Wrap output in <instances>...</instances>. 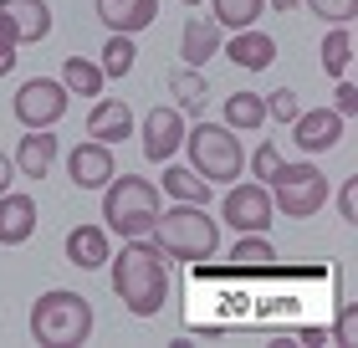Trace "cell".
I'll return each instance as SVG.
<instances>
[{
  "mask_svg": "<svg viewBox=\"0 0 358 348\" xmlns=\"http://www.w3.org/2000/svg\"><path fill=\"white\" fill-rule=\"evenodd\" d=\"M113 297H118L134 318H159V312H164V302H169V256L159 251L149 236L123 241L118 261H113Z\"/></svg>",
  "mask_w": 358,
  "mask_h": 348,
  "instance_id": "cell-1",
  "label": "cell"
},
{
  "mask_svg": "<svg viewBox=\"0 0 358 348\" xmlns=\"http://www.w3.org/2000/svg\"><path fill=\"white\" fill-rule=\"evenodd\" d=\"M149 241L164 251L169 261H210L220 251V221H210V210L205 205H169V210H159L154 215V230H149Z\"/></svg>",
  "mask_w": 358,
  "mask_h": 348,
  "instance_id": "cell-2",
  "label": "cell"
},
{
  "mask_svg": "<svg viewBox=\"0 0 358 348\" xmlns=\"http://www.w3.org/2000/svg\"><path fill=\"white\" fill-rule=\"evenodd\" d=\"M92 302L83 292H67V287H52L31 302V338L41 348H83L92 338Z\"/></svg>",
  "mask_w": 358,
  "mask_h": 348,
  "instance_id": "cell-3",
  "label": "cell"
},
{
  "mask_svg": "<svg viewBox=\"0 0 358 348\" xmlns=\"http://www.w3.org/2000/svg\"><path fill=\"white\" fill-rule=\"evenodd\" d=\"M159 210H164V205H159V185H154V179L113 174L103 185V225H108V236H123V241L149 236Z\"/></svg>",
  "mask_w": 358,
  "mask_h": 348,
  "instance_id": "cell-4",
  "label": "cell"
},
{
  "mask_svg": "<svg viewBox=\"0 0 358 348\" xmlns=\"http://www.w3.org/2000/svg\"><path fill=\"white\" fill-rule=\"evenodd\" d=\"M189 154V169L210 179V185H231V179H241V169H246V148H241L236 128L225 123H194L185 128V144H179Z\"/></svg>",
  "mask_w": 358,
  "mask_h": 348,
  "instance_id": "cell-5",
  "label": "cell"
},
{
  "mask_svg": "<svg viewBox=\"0 0 358 348\" xmlns=\"http://www.w3.org/2000/svg\"><path fill=\"white\" fill-rule=\"evenodd\" d=\"M266 190H271V205L287 215V221H313V215L328 205V174L317 169V164H307V159H297V164H276V174L266 179Z\"/></svg>",
  "mask_w": 358,
  "mask_h": 348,
  "instance_id": "cell-6",
  "label": "cell"
},
{
  "mask_svg": "<svg viewBox=\"0 0 358 348\" xmlns=\"http://www.w3.org/2000/svg\"><path fill=\"white\" fill-rule=\"evenodd\" d=\"M220 221L231 225L236 236H246V230H271V221H276L271 190L262 179H246V185L231 179V190H225V200H220Z\"/></svg>",
  "mask_w": 358,
  "mask_h": 348,
  "instance_id": "cell-7",
  "label": "cell"
},
{
  "mask_svg": "<svg viewBox=\"0 0 358 348\" xmlns=\"http://www.w3.org/2000/svg\"><path fill=\"white\" fill-rule=\"evenodd\" d=\"M62 113H67L62 77H31L15 88V118H21V128H57Z\"/></svg>",
  "mask_w": 358,
  "mask_h": 348,
  "instance_id": "cell-8",
  "label": "cell"
},
{
  "mask_svg": "<svg viewBox=\"0 0 358 348\" xmlns=\"http://www.w3.org/2000/svg\"><path fill=\"white\" fill-rule=\"evenodd\" d=\"M185 113H179L174 103L169 108H149V118H143V128H138V139H143V159H154V164H164V159H174L179 154V144H185Z\"/></svg>",
  "mask_w": 358,
  "mask_h": 348,
  "instance_id": "cell-9",
  "label": "cell"
},
{
  "mask_svg": "<svg viewBox=\"0 0 358 348\" xmlns=\"http://www.w3.org/2000/svg\"><path fill=\"white\" fill-rule=\"evenodd\" d=\"M343 113L333 108H313V113H297L287 128H292V144L302 148V154H328V148H338V139H343Z\"/></svg>",
  "mask_w": 358,
  "mask_h": 348,
  "instance_id": "cell-10",
  "label": "cell"
},
{
  "mask_svg": "<svg viewBox=\"0 0 358 348\" xmlns=\"http://www.w3.org/2000/svg\"><path fill=\"white\" fill-rule=\"evenodd\" d=\"M113 174H118L113 144H97V139H87V144H77L72 154H67V179H72L77 190H103Z\"/></svg>",
  "mask_w": 358,
  "mask_h": 348,
  "instance_id": "cell-11",
  "label": "cell"
},
{
  "mask_svg": "<svg viewBox=\"0 0 358 348\" xmlns=\"http://www.w3.org/2000/svg\"><path fill=\"white\" fill-rule=\"evenodd\" d=\"M57 134L52 128H26V139L15 144V154H10V164H15V174L21 179H46L52 174V164H57Z\"/></svg>",
  "mask_w": 358,
  "mask_h": 348,
  "instance_id": "cell-12",
  "label": "cell"
},
{
  "mask_svg": "<svg viewBox=\"0 0 358 348\" xmlns=\"http://www.w3.org/2000/svg\"><path fill=\"white\" fill-rule=\"evenodd\" d=\"M220 57L236 62L241 72H266L276 62V41L266 36V31L246 26V31H231V41H220Z\"/></svg>",
  "mask_w": 358,
  "mask_h": 348,
  "instance_id": "cell-13",
  "label": "cell"
},
{
  "mask_svg": "<svg viewBox=\"0 0 358 348\" xmlns=\"http://www.w3.org/2000/svg\"><path fill=\"white\" fill-rule=\"evenodd\" d=\"M0 15L10 21L21 46H36V41L52 36V6L46 0H0Z\"/></svg>",
  "mask_w": 358,
  "mask_h": 348,
  "instance_id": "cell-14",
  "label": "cell"
},
{
  "mask_svg": "<svg viewBox=\"0 0 358 348\" xmlns=\"http://www.w3.org/2000/svg\"><path fill=\"white\" fill-rule=\"evenodd\" d=\"M220 41L225 31L215 15H189L185 31H179V57H185V67H205L210 57H220Z\"/></svg>",
  "mask_w": 358,
  "mask_h": 348,
  "instance_id": "cell-15",
  "label": "cell"
},
{
  "mask_svg": "<svg viewBox=\"0 0 358 348\" xmlns=\"http://www.w3.org/2000/svg\"><path fill=\"white\" fill-rule=\"evenodd\" d=\"M87 139H97V144L134 139V108H128L123 97H97L92 113H87Z\"/></svg>",
  "mask_w": 358,
  "mask_h": 348,
  "instance_id": "cell-16",
  "label": "cell"
},
{
  "mask_svg": "<svg viewBox=\"0 0 358 348\" xmlns=\"http://www.w3.org/2000/svg\"><path fill=\"white\" fill-rule=\"evenodd\" d=\"M97 21L108 31H123V36H138L159 21V0H97Z\"/></svg>",
  "mask_w": 358,
  "mask_h": 348,
  "instance_id": "cell-17",
  "label": "cell"
},
{
  "mask_svg": "<svg viewBox=\"0 0 358 348\" xmlns=\"http://www.w3.org/2000/svg\"><path fill=\"white\" fill-rule=\"evenodd\" d=\"M36 236V200L21 190L0 195V246H26Z\"/></svg>",
  "mask_w": 358,
  "mask_h": 348,
  "instance_id": "cell-18",
  "label": "cell"
},
{
  "mask_svg": "<svg viewBox=\"0 0 358 348\" xmlns=\"http://www.w3.org/2000/svg\"><path fill=\"white\" fill-rule=\"evenodd\" d=\"M113 256V241H108V225H72L67 230V261L77 272H97L108 267Z\"/></svg>",
  "mask_w": 358,
  "mask_h": 348,
  "instance_id": "cell-19",
  "label": "cell"
},
{
  "mask_svg": "<svg viewBox=\"0 0 358 348\" xmlns=\"http://www.w3.org/2000/svg\"><path fill=\"white\" fill-rule=\"evenodd\" d=\"M159 190H164L169 200H179V205H210V200H215V185H210V179H200L189 164H174V159H164Z\"/></svg>",
  "mask_w": 358,
  "mask_h": 348,
  "instance_id": "cell-20",
  "label": "cell"
},
{
  "mask_svg": "<svg viewBox=\"0 0 358 348\" xmlns=\"http://www.w3.org/2000/svg\"><path fill=\"white\" fill-rule=\"evenodd\" d=\"M169 92H174V108L185 113V118H200L205 97H210V82H205L200 67H174L169 72Z\"/></svg>",
  "mask_w": 358,
  "mask_h": 348,
  "instance_id": "cell-21",
  "label": "cell"
},
{
  "mask_svg": "<svg viewBox=\"0 0 358 348\" xmlns=\"http://www.w3.org/2000/svg\"><path fill=\"white\" fill-rule=\"evenodd\" d=\"M225 128H241V134H256V128H266V97L262 92H231L225 97Z\"/></svg>",
  "mask_w": 358,
  "mask_h": 348,
  "instance_id": "cell-22",
  "label": "cell"
},
{
  "mask_svg": "<svg viewBox=\"0 0 358 348\" xmlns=\"http://www.w3.org/2000/svg\"><path fill=\"white\" fill-rule=\"evenodd\" d=\"M103 67H97L92 57H62V88L77 92V97H97L103 92Z\"/></svg>",
  "mask_w": 358,
  "mask_h": 348,
  "instance_id": "cell-23",
  "label": "cell"
},
{
  "mask_svg": "<svg viewBox=\"0 0 358 348\" xmlns=\"http://www.w3.org/2000/svg\"><path fill=\"white\" fill-rule=\"evenodd\" d=\"M205 6L220 21V31H246L266 15V0H205Z\"/></svg>",
  "mask_w": 358,
  "mask_h": 348,
  "instance_id": "cell-24",
  "label": "cell"
},
{
  "mask_svg": "<svg viewBox=\"0 0 358 348\" xmlns=\"http://www.w3.org/2000/svg\"><path fill=\"white\" fill-rule=\"evenodd\" d=\"M322 72L328 77H348V67H353V31L348 26H333L328 36H322Z\"/></svg>",
  "mask_w": 358,
  "mask_h": 348,
  "instance_id": "cell-25",
  "label": "cell"
},
{
  "mask_svg": "<svg viewBox=\"0 0 358 348\" xmlns=\"http://www.w3.org/2000/svg\"><path fill=\"white\" fill-rule=\"evenodd\" d=\"M231 261H236V267H246V272H262V267H271V261H276V251H271L266 230H246V236H236V246H231Z\"/></svg>",
  "mask_w": 358,
  "mask_h": 348,
  "instance_id": "cell-26",
  "label": "cell"
},
{
  "mask_svg": "<svg viewBox=\"0 0 358 348\" xmlns=\"http://www.w3.org/2000/svg\"><path fill=\"white\" fill-rule=\"evenodd\" d=\"M134 57H138V46L134 36H123V31H108V41H103V77H128L134 72Z\"/></svg>",
  "mask_w": 358,
  "mask_h": 348,
  "instance_id": "cell-27",
  "label": "cell"
},
{
  "mask_svg": "<svg viewBox=\"0 0 358 348\" xmlns=\"http://www.w3.org/2000/svg\"><path fill=\"white\" fill-rule=\"evenodd\" d=\"M302 6L313 11L322 26H348L358 15V0H302Z\"/></svg>",
  "mask_w": 358,
  "mask_h": 348,
  "instance_id": "cell-28",
  "label": "cell"
},
{
  "mask_svg": "<svg viewBox=\"0 0 358 348\" xmlns=\"http://www.w3.org/2000/svg\"><path fill=\"white\" fill-rule=\"evenodd\" d=\"M262 97H266V118L282 123V128L302 113V103H297V92H292V88H276V92H262Z\"/></svg>",
  "mask_w": 358,
  "mask_h": 348,
  "instance_id": "cell-29",
  "label": "cell"
},
{
  "mask_svg": "<svg viewBox=\"0 0 358 348\" xmlns=\"http://www.w3.org/2000/svg\"><path fill=\"white\" fill-rule=\"evenodd\" d=\"M276 164H282V148H276L271 139H266V144H256V154H246V169H251V179H262V185L276 174Z\"/></svg>",
  "mask_w": 358,
  "mask_h": 348,
  "instance_id": "cell-30",
  "label": "cell"
},
{
  "mask_svg": "<svg viewBox=\"0 0 358 348\" xmlns=\"http://www.w3.org/2000/svg\"><path fill=\"white\" fill-rule=\"evenodd\" d=\"M15 52H21V41H15L10 21L0 15V77H10V67H15Z\"/></svg>",
  "mask_w": 358,
  "mask_h": 348,
  "instance_id": "cell-31",
  "label": "cell"
},
{
  "mask_svg": "<svg viewBox=\"0 0 358 348\" xmlns=\"http://www.w3.org/2000/svg\"><path fill=\"white\" fill-rule=\"evenodd\" d=\"M333 113H343V118H353L358 113V88L348 77H338V92H333Z\"/></svg>",
  "mask_w": 358,
  "mask_h": 348,
  "instance_id": "cell-32",
  "label": "cell"
},
{
  "mask_svg": "<svg viewBox=\"0 0 358 348\" xmlns=\"http://www.w3.org/2000/svg\"><path fill=\"white\" fill-rule=\"evenodd\" d=\"M333 338L343 343V348H353V343H358V318H353V302H343V312H338V328H333Z\"/></svg>",
  "mask_w": 358,
  "mask_h": 348,
  "instance_id": "cell-33",
  "label": "cell"
},
{
  "mask_svg": "<svg viewBox=\"0 0 358 348\" xmlns=\"http://www.w3.org/2000/svg\"><path fill=\"white\" fill-rule=\"evenodd\" d=\"M338 215H343V221H358V179H343V190H338Z\"/></svg>",
  "mask_w": 358,
  "mask_h": 348,
  "instance_id": "cell-34",
  "label": "cell"
},
{
  "mask_svg": "<svg viewBox=\"0 0 358 348\" xmlns=\"http://www.w3.org/2000/svg\"><path fill=\"white\" fill-rule=\"evenodd\" d=\"M15 185V164H10V154H0V195H6Z\"/></svg>",
  "mask_w": 358,
  "mask_h": 348,
  "instance_id": "cell-35",
  "label": "cell"
},
{
  "mask_svg": "<svg viewBox=\"0 0 358 348\" xmlns=\"http://www.w3.org/2000/svg\"><path fill=\"white\" fill-rule=\"evenodd\" d=\"M266 6H271V11H282V15H287L292 6H297V0H266Z\"/></svg>",
  "mask_w": 358,
  "mask_h": 348,
  "instance_id": "cell-36",
  "label": "cell"
},
{
  "mask_svg": "<svg viewBox=\"0 0 358 348\" xmlns=\"http://www.w3.org/2000/svg\"><path fill=\"white\" fill-rule=\"evenodd\" d=\"M179 6H189V11H194V6H205V0H179Z\"/></svg>",
  "mask_w": 358,
  "mask_h": 348,
  "instance_id": "cell-37",
  "label": "cell"
}]
</instances>
